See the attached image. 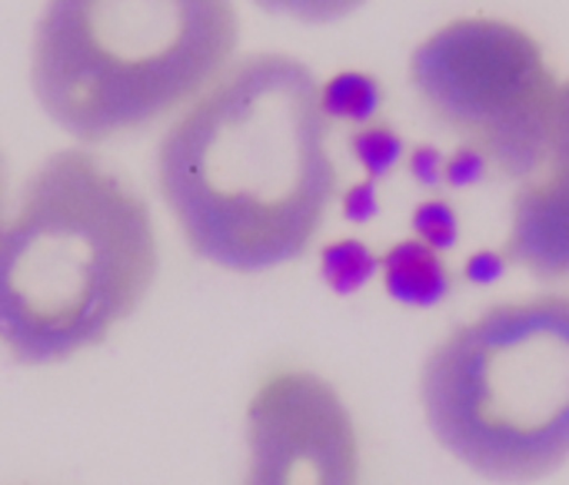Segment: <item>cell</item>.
<instances>
[{
	"instance_id": "obj_1",
	"label": "cell",
	"mask_w": 569,
	"mask_h": 485,
	"mask_svg": "<svg viewBox=\"0 0 569 485\" xmlns=\"http://www.w3.org/2000/svg\"><path fill=\"white\" fill-rule=\"evenodd\" d=\"M330 123L303 60H233L157 146V186L187 246L230 273L300 260L337 196Z\"/></svg>"
},
{
	"instance_id": "obj_2",
	"label": "cell",
	"mask_w": 569,
	"mask_h": 485,
	"mask_svg": "<svg viewBox=\"0 0 569 485\" xmlns=\"http://www.w3.org/2000/svg\"><path fill=\"white\" fill-rule=\"evenodd\" d=\"M147 200L83 146L57 150L0 220V346L27 366L103 343L150 293Z\"/></svg>"
},
{
	"instance_id": "obj_3",
	"label": "cell",
	"mask_w": 569,
	"mask_h": 485,
	"mask_svg": "<svg viewBox=\"0 0 569 485\" xmlns=\"http://www.w3.org/2000/svg\"><path fill=\"white\" fill-rule=\"evenodd\" d=\"M237 47L233 0H47L30 87L67 137L103 143L193 103Z\"/></svg>"
},
{
	"instance_id": "obj_4",
	"label": "cell",
	"mask_w": 569,
	"mask_h": 485,
	"mask_svg": "<svg viewBox=\"0 0 569 485\" xmlns=\"http://www.w3.org/2000/svg\"><path fill=\"white\" fill-rule=\"evenodd\" d=\"M433 439L493 483H537L569 459V296L507 300L427 356Z\"/></svg>"
},
{
	"instance_id": "obj_5",
	"label": "cell",
	"mask_w": 569,
	"mask_h": 485,
	"mask_svg": "<svg viewBox=\"0 0 569 485\" xmlns=\"http://www.w3.org/2000/svg\"><path fill=\"white\" fill-rule=\"evenodd\" d=\"M420 103L510 180H527L547 156L560 77L543 43L503 17H457L410 53Z\"/></svg>"
},
{
	"instance_id": "obj_6",
	"label": "cell",
	"mask_w": 569,
	"mask_h": 485,
	"mask_svg": "<svg viewBox=\"0 0 569 485\" xmlns=\"http://www.w3.org/2000/svg\"><path fill=\"white\" fill-rule=\"evenodd\" d=\"M247 485H360V439L343 396L317 373L280 370L247 410Z\"/></svg>"
},
{
	"instance_id": "obj_7",
	"label": "cell",
	"mask_w": 569,
	"mask_h": 485,
	"mask_svg": "<svg viewBox=\"0 0 569 485\" xmlns=\"http://www.w3.org/2000/svg\"><path fill=\"white\" fill-rule=\"evenodd\" d=\"M507 256L537 280H569V160H547L510 203Z\"/></svg>"
},
{
	"instance_id": "obj_8",
	"label": "cell",
	"mask_w": 569,
	"mask_h": 485,
	"mask_svg": "<svg viewBox=\"0 0 569 485\" xmlns=\"http://www.w3.org/2000/svg\"><path fill=\"white\" fill-rule=\"evenodd\" d=\"M387 286L407 303H437L450 290V276L430 243H400L383 260Z\"/></svg>"
},
{
	"instance_id": "obj_9",
	"label": "cell",
	"mask_w": 569,
	"mask_h": 485,
	"mask_svg": "<svg viewBox=\"0 0 569 485\" xmlns=\"http://www.w3.org/2000/svg\"><path fill=\"white\" fill-rule=\"evenodd\" d=\"M250 3H257L260 10H267L273 17H287V20H297V23L323 27V23H337V20L353 17L370 0H250Z\"/></svg>"
}]
</instances>
